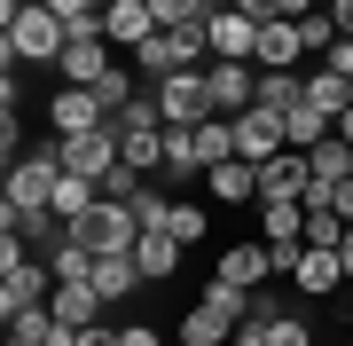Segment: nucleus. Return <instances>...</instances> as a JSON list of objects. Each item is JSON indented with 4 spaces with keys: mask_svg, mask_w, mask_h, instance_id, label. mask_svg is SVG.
<instances>
[{
    "mask_svg": "<svg viewBox=\"0 0 353 346\" xmlns=\"http://www.w3.org/2000/svg\"><path fill=\"white\" fill-rule=\"evenodd\" d=\"M0 16H8V71L16 64H55L63 55V39H71V24L48 8V0H0Z\"/></svg>",
    "mask_w": 353,
    "mask_h": 346,
    "instance_id": "nucleus-1",
    "label": "nucleus"
},
{
    "mask_svg": "<svg viewBox=\"0 0 353 346\" xmlns=\"http://www.w3.org/2000/svg\"><path fill=\"white\" fill-rule=\"evenodd\" d=\"M236 323H252V291H236V283H204V299L189 315H181V346H228L236 338Z\"/></svg>",
    "mask_w": 353,
    "mask_h": 346,
    "instance_id": "nucleus-2",
    "label": "nucleus"
},
{
    "mask_svg": "<svg viewBox=\"0 0 353 346\" xmlns=\"http://www.w3.org/2000/svg\"><path fill=\"white\" fill-rule=\"evenodd\" d=\"M55 181H63V157H55V142H48V150H24V157L8 166V213L48 205V197H55Z\"/></svg>",
    "mask_w": 353,
    "mask_h": 346,
    "instance_id": "nucleus-3",
    "label": "nucleus"
},
{
    "mask_svg": "<svg viewBox=\"0 0 353 346\" xmlns=\"http://www.w3.org/2000/svg\"><path fill=\"white\" fill-rule=\"evenodd\" d=\"M150 103L165 126H204L212 118V95H204V71H173V79H157L150 87Z\"/></svg>",
    "mask_w": 353,
    "mask_h": 346,
    "instance_id": "nucleus-4",
    "label": "nucleus"
},
{
    "mask_svg": "<svg viewBox=\"0 0 353 346\" xmlns=\"http://www.w3.org/2000/svg\"><path fill=\"white\" fill-rule=\"evenodd\" d=\"M71 229H79L87 252H134L141 244V220H134V205H118V197H102V205L87 220H71Z\"/></svg>",
    "mask_w": 353,
    "mask_h": 346,
    "instance_id": "nucleus-5",
    "label": "nucleus"
},
{
    "mask_svg": "<svg viewBox=\"0 0 353 346\" xmlns=\"http://www.w3.org/2000/svg\"><path fill=\"white\" fill-rule=\"evenodd\" d=\"M110 64H118V48H110V32H102V24H94V32H71V39H63V55H55L63 87H94Z\"/></svg>",
    "mask_w": 353,
    "mask_h": 346,
    "instance_id": "nucleus-6",
    "label": "nucleus"
},
{
    "mask_svg": "<svg viewBox=\"0 0 353 346\" xmlns=\"http://www.w3.org/2000/svg\"><path fill=\"white\" fill-rule=\"evenodd\" d=\"M55 157H63V173H87V181H102L110 166H126V157H118V126H94V134H55Z\"/></svg>",
    "mask_w": 353,
    "mask_h": 346,
    "instance_id": "nucleus-7",
    "label": "nucleus"
},
{
    "mask_svg": "<svg viewBox=\"0 0 353 346\" xmlns=\"http://www.w3.org/2000/svg\"><path fill=\"white\" fill-rule=\"evenodd\" d=\"M204 95H212V118H236L259 103V64H204Z\"/></svg>",
    "mask_w": 353,
    "mask_h": 346,
    "instance_id": "nucleus-8",
    "label": "nucleus"
},
{
    "mask_svg": "<svg viewBox=\"0 0 353 346\" xmlns=\"http://www.w3.org/2000/svg\"><path fill=\"white\" fill-rule=\"evenodd\" d=\"M48 299H55V268H48V260H16V268L8 276H0V315H32V307H48Z\"/></svg>",
    "mask_w": 353,
    "mask_h": 346,
    "instance_id": "nucleus-9",
    "label": "nucleus"
},
{
    "mask_svg": "<svg viewBox=\"0 0 353 346\" xmlns=\"http://www.w3.org/2000/svg\"><path fill=\"white\" fill-rule=\"evenodd\" d=\"M204 39H212L220 64H252V55H259V16H243V8H212V16H204Z\"/></svg>",
    "mask_w": 353,
    "mask_h": 346,
    "instance_id": "nucleus-10",
    "label": "nucleus"
},
{
    "mask_svg": "<svg viewBox=\"0 0 353 346\" xmlns=\"http://www.w3.org/2000/svg\"><path fill=\"white\" fill-rule=\"evenodd\" d=\"M290 150V142H283V118L275 110H236V157H243V166H267V157H283Z\"/></svg>",
    "mask_w": 353,
    "mask_h": 346,
    "instance_id": "nucleus-11",
    "label": "nucleus"
},
{
    "mask_svg": "<svg viewBox=\"0 0 353 346\" xmlns=\"http://www.w3.org/2000/svg\"><path fill=\"white\" fill-rule=\"evenodd\" d=\"M259 71H299L306 64V39H299V24H290V16H267L259 24V55H252Z\"/></svg>",
    "mask_w": 353,
    "mask_h": 346,
    "instance_id": "nucleus-12",
    "label": "nucleus"
},
{
    "mask_svg": "<svg viewBox=\"0 0 353 346\" xmlns=\"http://www.w3.org/2000/svg\"><path fill=\"white\" fill-rule=\"evenodd\" d=\"M306 181H314V166H306V150H283L259 166V205H283V197H306Z\"/></svg>",
    "mask_w": 353,
    "mask_h": 346,
    "instance_id": "nucleus-13",
    "label": "nucleus"
},
{
    "mask_svg": "<svg viewBox=\"0 0 353 346\" xmlns=\"http://www.w3.org/2000/svg\"><path fill=\"white\" fill-rule=\"evenodd\" d=\"M212 276H220V283H236V291H267V276H275V260H267V244H228Z\"/></svg>",
    "mask_w": 353,
    "mask_h": 346,
    "instance_id": "nucleus-14",
    "label": "nucleus"
},
{
    "mask_svg": "<svg viewBox=\"0 0 353 346\" xmlns=\"http://www.w3.org/2000/svg\"><path fill=\"white\" fill-rule=\"evenodd\" d=\"M102 32H110V48H141V39L157 32V8L150 0H110V8H102Z\"/></svg>",
    "mask_w": 353,
    "mask_h": 346,
    "instance_id": "nucleus-15",
    "label": "nucleus"
},
{
    "mask_svg": "<svg viewBox=\"0 0 353 346\" xmlns=\"http://www.w3.org/2000/svg\"><path fill=\"white\" fill-rule=\"evenodd\" d=\"M204 197H212V205H259V166H243V157L212 166L204 173Z\"/></svg>",
    "mask_w": 353,
    "mask_h": 346,
    "instance_id": "nucleus-16",
    "label": "nucleus"
},
{
    "mask_svg": "<svg viewBox=\"0 0 353 346\" xmlns=\"http://www.w3.org/2000/svg\"><path fill=\"white\" fill-rule=\"evenodd\" d=\"M290 291H299V299H330V291H345V268H338V252L306 244V260H299V276H290Z\"/></svg>",
    "mask_w": 353,
    "mask_h": 346,
    "instance_id": "nucleus-17",
    "label": "nucleus"
},
{
    "mask_svg": "<svg viewBox=\"0 0 353 346\" xmlns=\"http://www.w3.org/2000/svg\"><path fill=\"white\" fill-rule=\"evenodd\" d=\"M102 307H110V299H102L94 283H55V299H48V315L63 323V331H87V323H102Z\"/></svg>",
    "mask_w": 353,
    "mask_h": 346,
    "instance_id": "nucleus-18",
    "label": "nucleus"
},
{
    "mask_svg": "<svg viewBox=\"0 0 353 346\" xmlns=\"http://www.w3.org/2000/svg\"><path fill=\"white\" fill-rule=\"evenodd\" d=\"M48 118H55V134H94V126H110L102 103H94V87H63V95L48 103Z\"/></svg>",
    "mask_w": 353,
    "mask_h": 346,
    "instance_id": "nucleus-19",
    "label": "nucleus"
},
{
    "mask_svg": "<svg viewBox=\"0 0 353 346\" xmlns=\"http://www.w3.org/2000/svg\"><path fill=\"white\" fill-rule=\"evenodd\" d=\"M87 283H94L102 299H134V291H141V260H134V252H94V276H87Z\"/></svg>",
    "mask_w": 353,
    "mask_h": 346,
    "instance_id": "nucleus-20",
    "label": "nucleus"
},
{
    "mask_svg": "<svg viewBox=\"0 0 353 346\" xmlns=\"http://www.w3.org/2000/svg\"><path fill=\"white\" fill-rule=\"evenodd\" d=\"M94 205H102V181H87V173H63V181H55V197H48V213L63 220V229H71V220H87Z\"/></svg>",
    "mask_w": 353,
    "mask_h": 346,
    "instance_id": "nucleus-21",
    "label": "nucleus"
},
{
    "mask_svg": "<svg viewBox=\"0 0 353 346\" xmlns=\"http://www.w3.org/2000/svg\"><path fill=\"white\" fill-rule=\"evenodd\" d=\"M306 103H314V110L330 118V126H338V118L353 110V79H338L330 64H322V71H306Z\"/></svg>",
    "mask_w": 353,
    "mask_h": 346,
    "instance_id": "nucleus-22",
    "label": "nucleus"
},
{
    "mask_svg": "<svg viewBox=\"0 0 353 346\" xmlns=\"http://www.w3.org/2000/svg\"><path fill=\"white\" fill-rule=\"evenodd\" d=\"M141 95H150V87H141V79H134L126 64H110V71L94 79V103H102V118H118L126 103H141Z\"/></svg>",
    "mask_w": 353,
    "mask_h": 346,
    "instance_id": "nucleus-23",
    "label": "nucleus"
},
{
    "mask_svg": "<svg viewBox=\"0 0 353 346\" xmlns=\"http://www.w3.org/2000/svg\"><path fill=\"white\" fill-rule=\"evenodd\" d=\"M306 103V71H259V110H299Z\"/></svg>",
    "mask_w": 353,
    "mask_h": 346,
    "instance_id": "nucleus-24",
    "label": "nucleus"
},
{
    "mask_svg": "<svg viewBox=\"0 0 353 346\" xmlns=\"http://www.w3.org/2000/svg\"><path fill=\"white\" fill-rule=\"evenodd\" d=\"M134 260H141V283H165V276L181 268V244L165 236V229H150V236L134 244Z\"/></svg>",
    "mask_w": 353,
    "mask_h": 346,
    "instance_id": "nucleus-25",
    "label": "nucleus"
},
{
    "mask_svg": "<svg viewBox=\"0 0 353 346\" xmlns=\"http://www.w3.org/2000/svg\"><path fill=\"white\" fill-rule=\"evenodd\" d=\"M306 166H314V181H353V142L345 134H322L314 150H306Z\"/></svg>",
    "mask_w": 353,
    "mask_h": 346,
    "instance_id": "nucleus-26",
    "label": "nucleus"
},
{
    "mask_svg": "<svg viewBox=\"0 0 353 346\" xmlns=\"http://www.w3.org/2000/svg\"><path fill=\"white\" fill-rule=\"evenodd\" d=\"M322 134H338V126H330V118H322L314 103H299V110H283V142H290V150H314Z\"/></svg>",
    "mask_w": 353,
    "mask_h": 346,
    "instance_id": "nucleus-27",
    "label": "nucleus"
},
{
    "mask_svg": "<svg viewBox=\"0 0 353 346\" xmlns=\"http://www.w3.org/2000/svg\"><path fill=\"white\" fill-rule=\"evenodd\" d=\"M173 205H181V197H165L157 181H141V189H134V220H141V236L165 229V220H173Z\"/></svg>",
    "mask_w": 353,
    "mask_h": 346,
    "instance_id": "nucleus-28",
    "label": "nucleus"
},
{
    "mask_svg": "<svg viewBox=\"0 0 353 346\" xmlns=\"http://www.w3.org/2000/svg\"><path fill=\"white\" fill-rule=\"evenodd\" d=\"M290 236H306V205H299V197L267 205V244H290Z\"/></svg>",
    "mask_w": 353,
    "mask_h": 346,
    "instance_id": "nucleus-29",
    "label": "nucleus"
},
{
    "mask_svg": "<svg viewBox=\"0 0 353 346\" xmlns=\"http://www.w3.org/2000/svg\"><path fill=\"white\" fill-rule=\"evenodd\" d=\"M299 39H306V55H330V48H338V16H330V8L299 16Z\"/></svg>",
    "mask_w": 353,
    "mask_h": 346,
    "instance_id": "nucleus-30",
    "label": "nucleus"
},
{
    "mask_svg": "<svg viewBox=\"0 0 353 346\" xmlns=\"http://www.w3.org/2000/svg\"><path fill=\"white\" fill-rule=\"evenodd\" d=\"M165 236L189 252V244H204V205H173V220H165Z\"/></svg>",
    "mask_w": 353,
    "mask_h": 346,
    "instance_id": "nucleus-31",
    "label": "nucleus"
},
{
    "mask_svg": "<svg viewBox=\"0 0 353 346\" xmlns=\"http://www.w3.org/2000/svg\"><path fill=\"white\" fill-rule=\"evenodd\" d=\"M267 346H314V323L306 315H275L267 323Z\"/></svg>",
    "mask_w": 353,
    "mask_h": 346,
    "instance_id": "nucleus-32",
    "label": "nucleus"
},
{
    "mask_svg": "<svg viewBox=\"0 0 353 346\" xmlns=\"http://www.w3.org/2000/svg\"><path fill=\"white\" fill-rule=\"evenodd\" d=\"M322 64H330V71H338V79H353V39H338V48H330V55H322Z\"/></svg>",
    "mask_w": 353,
    "mask_h": 346,
    "instance_id": "nucleus-33",
    "label": "nucleus"
},
{
    "mask_svg": "<svg viewBox=\"0 0 353 346\" xmlns=\"http://www.w3.org/2000/svg\"><path fill=\"white\" fill-rule=\"evenodd\" d=\"M118 346H165V338L150 331V323H126V331H118Z\"/></svg>",
    "mask_w": 353,
    "mask_h": 346,
    "instance_id": "nucleus-34",
    "label": "nucleus"
},
{
    "mask_svg": "<svg viewBox=\"0 0 353 346\" xmlns=\"http://www.w3.org/2000/svg\"><path fill=\"white\" fill-rule=\"evenodd\" d=\"M330 213H338V220H353V181H338V189H330Z\"/></svg>",
    "mask_w": 353,
    "mask_h": 346,
    "instance_id": "nucleus-35",
    "label": "nucleus"
},
{
    "mask_svg": "<svg viewBox=\"0 0 353 346\" xmlns=\"http://www.w3.org/2000/svg\"><path fill=\"white\" fill-rule=\"evenodd\" d=\"M79 346H118V331H110V323H87V331H79Z\"/></svg>",
    "mask_w": 353,
    "mask_h": 346,
    "instance_id": "nucleus-36",
    "label": "nucleus"
},
{
    "mask_svg": "<svg viewBox=\"0 0 353 346\" xmlns=\"http://www.w3.org/2000/svg\"><path fill=\"white\" fill-rule=\"evenodd\" d=\"M228 346H267V323H236V338Z\"/></svg>",
    "mask_w": 353,
    "mask_h": 346,
    "instance_id": "nucleus-37",
    "label": "nucleus"
},
{
    "mask_svg": "<svg viewBox=\"0 0 353 346\" xmlns=\"http://www.w3.org/2000/svg\"><path fill=\"white\" fill-rule=\"evenodd\" d=\"M322 0H275V16H290V24H299V16H314Z\"/></svg>",
    "mask_w": 353,
    "mask_h": 346,
    "instance_id": "nucleus-38",
    "label": "nucleus"
},
{
    "mask_svg": "<svg viewBox=\"0 0 353 346\" xmlns=\"http://www.w3.org/2000/svg\"><path fill=\"white\" fill-rule=\"evenodd\" d=\"M330 16H338V39H353V0H330Z\"/></svg>",
    "mask_w": 353,
    "mask_h": 346,
    "instance_id": "nucleus-39",
    "label": "nucleus"
},
{
    "mask_svg": "<svg viewBox=\"0 0 353 346\" xmlns=\"http://www.w3.org/2000/svg\"><path fill=\"white\" fill-rule=\"evenodd\" d=\"M8 346H24V338H8Z\"/></svg>",
    "mask_w": 353,
    "mask_h": 346,
    "instance_id": "nucleus-40",
    "label": "nucleus"
},
{
    "mask_svg": "<svg viewBox=\"0 0 353 346\" xmlns=\"http://www.w3.org/2000/svg\"><path fill=\"white\" fill-rule=\"evenodd\" d=\"M322 8H330V0H322Z\"/></svg>",
    "mask_w": 353,
    "mask_h": 346,
    "instance_id": "nucleus-41",
    "label": "nucleus"
},
{
    "mask_svg": "<svg viewBox=\"0 0 353 346\" xmlns=\"http://www.w3.org/2000/svg\"><path fill=\"white\" fill-rule=\"evenodd\" d=\"M345 346H353V338H345Z\"/></svg>",
    "mask_w": 353,
    "mask_h": 346,
    "instance_id": "nucleus-42",
    "label": "nucleus"
}]
</instances>
